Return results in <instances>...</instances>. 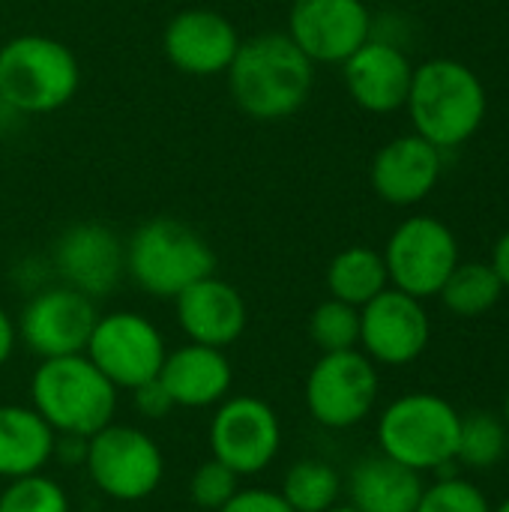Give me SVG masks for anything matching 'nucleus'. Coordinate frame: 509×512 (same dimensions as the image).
<instances>
[{
  "mask_svg": "<svg viewBox=\"0 0 509 512\" xmlns=\"http://www.w3.org/2000/svg\"><path fill=\"white\" fill-rule=\"evenodd\" d=\"M225 75L234 105L261 123L297 114L315 87V63L288 33H258L243 39Z\"/></svg>",
  "mask_w": 509,
  "mask_h": 512,
  "instance_id": "obj_1",
  "label": "nucleus"
},
{
  "mask_svg": "<svg viewBox=\"0 0 509 512\" xmlns=\"http://www.w3.org/2000/svg\"><path fill=\"white\" fill-rule=\"evenodd\" d=\"M405 108L417 135L438 150H456L480 132L489 99L480 75L468 63L435 57L414 66Z\"/></svg>",
  "mask_w": 509,
  "mask_h": 512,
  "instance_id": "obj_2",
  "label": "nucleus"
},
{
  "mask_svg": "<svg viewBox=\"0 0 509 512\" xmlns=\"http://www.w3.org/2000/svg\"><path fill=\"white\" fill-rule=\"evenodd\" d=\"M117 387L90 363L87 354L39 360L30 378V408L54 435L90 438L117 414Z\"/></svg>",
  "mask_w": 509,
  "mask_h": 512,
  "instance_id": "obj_3",
  "label": "nucleus"
},
{
  "mask_svg": "<svg viewBox=\"0 0 509 512\" xmlns=\"http://www.w3.org/2000/svg\"><path fill=\"white\" fill-rule=\"evenodd\" d=\"M213 270L216 252L192 225L180 219H147L126 240V276L156 300H174Z\"/></svg>",
  "mask_w": 509,
  "mask_h": 512,
  "instance_id": "obj_4",
  "label": "nucleus"
},
{
  "mask_svg": "<svg viewBox=\"0 0 509 512\" xmlns=\"http://www.w3.org/2000/svg\"><path fill=\"white\" fill-rule=\"evenodd\" d=\"M462 414L438 393H405L393 399L375 426L378 450L399 465L429 474L456 462Z\"/></svg>",
  "mask_w": 509,
  "mask_h": 512,
  "instance_id": "obj_5",
  "label": "nucleus"
},
{
  "mask_svg": "<svg viewBox=\"0 0 509 512\" xmlns=\"http://www.w3.org/2000/svg\"><path fill=\"white\" fill-rule=\"evenodd\" d=\"M81 84L75 54L51 36L21 33L0 45V99L21 114H51L72 102Z\"/></svg>",
  "mask_w": 509,
  "mask_h": 512,
  "instance_id": "obj_6",
  "label": "nucleus"
},
{
  "mask_svg": "<svg viewBox=\"0 0 509 512\" xmlns=\"http://www.w3.org/2000/svg\"><path fill=\"white\" fill-rule=\"evenodd\" d=\"M84 471L99 495L117 504H138L159 489L165 456L144 429L108 423L87 438Z\"/></svg>",
  "mask_w": 509,
  "mask_h": 512,
  "instance_id": "obj_7",
  "label": "nucleus"
},
{
  "mask_svg": "<svg viewBox=\"0 0 509 512\" xmlns=\"http://www.w3.org/2000/svg\"><path fill=\"white\" fill-rule=\"evenodd\" d=\"M378 390H381L378 366L360 348H351V351L321 354L312 363L306 375L303 399L318 426L342 432L360 426L372 414L378 402Z\"/></svg>",
  "mask_w": 509,
  "mask_h": 512,
  "instance_id": "obj_8",
  "label": "nucleus"
},
{
  "mask_svg": "<svg viewBox=\"0 0 509 512\" xmlns=\"http://www.w3.org/2000/svg\"><path fill=\"white\" fill-rule=\"evenodd\" d=\"M390 276V288H399L417 300L438 297L444 282L459 264L456 234L435 216H411L399 222L381 252Z\"/></svg>",
  "mask_w": 509,
  "mask_h": 512,
  "instance_id": "obj_9",
  "label": "nucleus"
},
{
  "mask_svg": "<svg viewBox=\"0 0 509 512\" xmlns=\"http://www.w3.org/2000/svg\"><path fill=\"white\" fill-rule=\"evenodd\" d=\"M210 456L240 477L267 471L282 447V423L273 405L258 396H225L207 429Z\"/></svg>",
  "mask_w": 509,
  "mask_h": 512,
  "instance_id": "obj_10",
  "label": "nucleus"
},
{
  "mask_svg": "<svg viewBox=\"0 0 509 512\" xmlns=\"http://www.w3.org/2000/svg\"><path fill=\"white\" fill-rule=\"evenodd\" d=\"M84 354L117 390H135L159 378L168 345L150 318L138 312H108L96 318Z\"/></svg>",
  "mask_w": 509,
  "mask_h": 512,
  "instance_id": "obj_11",
  "label": "nucleus"
},
{
  "mask_svg": "<svg viewBox=\"0 0 509 512\" xmlns=\"http://www.w3.org/2000/svg\"><path fill=\"white\" fill-rule=\"evenodd\" d=\"M96 318L99 312L93 297L69 285H51L30 294L15 327L30 354H36L39 360H51L84 354Z\"/></svg>",
  "mask_w": 509,
  "mask_h": 512,
  "instance_id": "obj_12",
  "label": "nucleus"
},
{
  "mask_svg": "<svg viewBox=\"0 0 509 512\" xmlns=\"http://www.w3.org/2000/svg\"><path fill=\"white\" fill-rule=\"evenodd\" d=\"M432 339V321L423 300L384 288L360 309V351L375 366H408L423 357Z\"/></svg>",
  "mask_w": 509,
  "mask_h": 512,
  "instance_id": "obj_13",
  "label": "nucleus"
},
{
  "mask_svg": "<svg viewBox=\"0 0 509 512\" xmlns=\"http://www.w3.org/2000/svg\"><path fill=\"white\" fill-rule=\"evenodd\" d=\"M288 36L312 63H345L372 39V12L363 0H294Z\"/></svg>",
  "mask_w": 509,
  "mask_h": 512,
  "instance_id": "obj_14",
  "label": "nucleus"
},
{
  "mask_svg": "<svg viewBox=\"0 0 509 512\" xmlns=\"http://www.w3.org/2000/svg\"><path fill=\"white\" fill-rule=\"evenodd\" d=\"M54 270L63 285L96 300L111 294L123 279L126 246L117 231L102 222H75L57 237Z\"/></svg>",
  "mask_w": 509,
  "mask_h": 512,
  "instance_id": "obj_15",
  "label": "nucleus"
},
{
  "mask_svg": "<svg viewBox=\"0 0 509 512\" xmlns=\"http://www.w3.org/2000/svg\"><path fill=\"white\" fill-rule=\"evenodd\" d=\"M240 42L243 39L231 18L216 9H183L162 33V51L171 66L195 78L225 75Z\"/></svg>",
  "mask_w": 509,
  "mask_h": 512,
  "instance_id": "obj_16",
  "label": "nucleus"
},
{
  "mask_svg": "<svg viewBox=\"0 0 509 512\" xmlns=\"http://www.w3.org/2000/svg\"><path fill=\"white\" fill-rule=\"evenodd\" d=\"M444 171V150H438L423 135L390 138L372 159V189L381 201L393 207H411L426 201Z\"/></svg>",
  "mask_w": 509,
  "mask_h": 512,
  "instance_id": "obj_17",
  "label": "nucleus"
},
{
  "mask_svg": "<svg viewBox=\"0 0 509 512\" xmlns=\"http://www.w3.org/2000/svg\"><path fill=\"white\" fill-rule=\"evenodd\" d=\"M345 87L351 99L369 114H393L405 108L414 66L408 54L384 39H366L342 63Z\"/></svg>",
  "mask_w": 509,
  "mask_h": 512,
  "instance_id": "obj_18",
  "label": "nucleus"
},
{
  "mask_svg": "<svg viewBox=\"0 0 509 512\" xmlns=\"http://www.w3.org/2000/svg\"><path fill=\"white\" fill-rule=\"evenodd\" d=\"M174 309H177V324L189 342L222 348V351L243 336L249 321L243 294L231 282L219 279L216 273L180 291L174 297Z\"/></svg>",
  "mask_w": 509,
  "mask_h": 512,
  "instance_id": "obj_19",
  "label": "nucleus"
},
{
  "mask_svg": "<svg viewBox=\"0 0 509 512\" xmlns=\"http://www.w3.org/2000/svg\"><path fill=\"white\" fill-rule=\"evenodd\" d=\"M159 384L168 390L174 408H216L234 384L231 360L222 348L186 342L165 354Z\"/></svg>",
  "mask_w": 509,
  "mask_h": 512,
  "instance_id": "obj_20",
  "label": "nucleus"
},
{
  "mask_svg": "<svg viewBox=\"0 0 509 512\" xmlns=\"http://www.w3.org/2000/svg\"><path fill=\"white\" fill-rule=\"evenodd\" d=\"M423 474L375 453L360 459L345 483L348 504L360 512H414L423 498Z\"/></svg>",
  "mask_w": 509,
  "mask_h": 512,
  "instance_id": "obj_21",
  "label": "nucleus"
},
{
  "mask_svg": "<svg viewBox=\"0 0 509 512\" xmlns=\"http://www.w3.org/2000/svg\"><path fill=\"white\" fill-rule=\"evenodd\" d=\"M54 429L27 405H0V480L45 471L54 459Z\"/></svg>",
  "mask_w": 509,
  "mask_h": 512,
  "instance_id": "obj_22",
  "label": "nucleus"
},
{
  "mask_svg": "<svg viewBox=\"0 0 509 512\" xmlns=\"http://www.w3.org/2000/svg\"><path fill=\"white\" fill-rule=\"evenodd\" d=\"M384 288H390L384 255L369 246H348L327 264V291L354 309H363Z\"/></svg>",
  "mask_w": 509,
  "mask_h": 512,
  "instance_id": "obj_23",
  "label": "nucleus"
},
{
  "mask_svg": "<svg viewBox=\"0 0 509 512\" xmlns=\"http://www.w3.org/2000/svg\"><path fill=\"white\" fill-rule=\"evenodd\" d=\"M438 297L444 309L453 312L456 318H480L501 303L504 285L489 261H471V264L459 261L450 279L444 282V288L438 291Z\"/></svg>",
  "mask_w": 509,
  "mask_h": 512,
  "instance_id": "obj_24",
  "label": "nucleus"
},
{
  "mask_svg": "<svg viewBox=\"0 0 509 512\" xmlns=\"http://www.w3.org/2000/svg\"><path fill=\"white\" fill-rule=\"evenodd\" d=\"M345 483L339 471L324 459H300L294 462L279 486V495L294 512H327L339 504Z\"/></svg>",
  "mask_w": 509,
  "mask_h": 512,
  "instance_id": "obj_25",
  "label": "nucleus"
},
{
  "mask_svg": "<svg viewBox=\"0 0 509 512\" xmlns=\"http://www.w3.org/2000/svg\"><path fill=\"white\" fill-rule=\"evenodd\" d=\"M507 432V423L489 411H474L462 417L456 462H462L471 471L495 468L507 453Z\"/></svg>",
  "mask_w": 509,
  "mask_h": 512,
  "instance_id": "obj_26",
  "label": "nucleus"
},
{
  "mask_svg": "<svg viewBox=\"0 0 509 512\" xmlns=\"http://www.w3.org/2000/svg\"><path fill=\"white\" fill-rule=\"evenodd\" d=\"M309 339L321 354L360 348V309L342 300H324L309 315Z\"/></svg>",
  "mask_w": 509,
  "mask_h": 512,
  "instance_id": "obj_27",
  "label": "nucleus"
},
{
  "mask_svg": "<svg viewBox=\"0 0 509 512\" xmlns=\"http://www.w3.org/2000/svg\"><path fill=\"white\" fill-rule=\"evenodd\" d=\"M0 512H72L66 489L45 471L9 480L0 492Z\"/></svg>",
  "mask_w": 509,
  "mask_h": 512,
  "instance_id": "obj_28",
  "label": "nucleus"
},
{
  "mask_svg": "<svg viewBox=\"0 0 509 512\" xmlns=\"http://www.w3.org/2000/svg\"><path fill=\"white\" fill-rule=\"evenodd\" d=\"M240 474H234L219 459H207L195 468L189 477V501L204 512H219L237 492H240Z\"/></svg>",
  "mask_w": 509,
  "mask_h": 512,
  "instance_id": "obj_29",
  "label": "nucleus"
},
{
  "mask_svg": "<svg viewBox=\"0 0 509 512\" xmlns=\"http://www.w3.org/2000/svg\"><path fill=\"white\" fill-rule=\"evenodd\" d=\"M414 512H492V504L471 480L444 477L423 489V498Z\"/></svg>",
  "mask_w": 509,
  "mask_h": 512,
  "instance_id": "obj_30",
  "label": "nucleus"
},
{
  "mask_svg": "<svg viewBox=\"0 0 509 512\" xmlns=\"http://www.w3.org/2000/svg\"><path fill=\"white\" fill-rule=\"evenodd\" d=\"M129 393H132V408H135V414L141 420L159 423L174 411V402H171L168 390L159 384V378H153V381H147V384H141V387H135Z\"/></svg>",
  "mask_w": 509,
  "mask_h": 512,
  "instance_id": "obj_31",
  "label": "nucleus"
},
{
  "mask_svg": "<svg viewBox=\"0 0 509 512\" xmlns=\"http://www.w3.org/2000/svg\"><path fill=\"white\" fill-rule=\"evenodd\" d=\"M219 512H294L288 507V501L279 495V489H261V486H252V489H243L222 507Z\"/></svg>",
  "mask_w": 509,
  "mask_h": 512,
  "instance_id": "obj_32",
  "label": "nucleus"
},
{
  "mask_svg": "<svg viewBox=\"0 0 509 512\" xmlns=\"http://www.w3.org/2000/svg\"><path fill=\"white\" fill-rule=\"evenodd\" d=\"M15 345H18V327H15V321L9 318V312L0 306V369L12 360Z\"/></svg>",
  "mask_w": 509,
  "mask_h": 512,
  "instance_id": "obj_33",
  "label": "nucleus"
},
{
  "mask_svg": "<svg viewBox=\"0 0 509 512\" xmlns=\"http://www.w3.org/2000/svg\"><path fill=\"white\" fill-rule=\"evenodd\" d=\"M492 270L498 273V279H501V285H504V291H509V231H504L498 240H495V246H492Z\"/></svg>",
  "mask_w": 509,
  "mask_h": 512,
  "instance_id": "obj_34",
  "label": "nucleus"
},
{
  "mask_svg": "<svg viewBox=\"0 0 509 512\" xmlns=\"http://www.w3.org/2000/svg\"><path fill=\"white\" fill-rule=\"evenodd\" d=\"M327 512H360L357 507H351V504H336V507H330Z\"/></svg>",
  "mask_w": 509,
  "mask_h": 512,
  "instance_id": "obj_35",
  "label": "nucleus"
},
{
  "mask_svg": "<svg viewBox=\"0 0 509 512\" xmlns=\"http://www.w3.org/2000/svg\"><path fill=\"white\" fill-rule=\"evenodd\" d=\"M504 423H507V429H509V393H507V399H504Z\"/></svg>",
  "mask_w": 509,
  "mask_h": 512,
  "instance_id": "obj_36",
  "label": "nucleus"
},
{
  "mask_svg": "<svg viewBox=\"0 0 509 512\" xmlns=\"http://www.w3.org/2000/svg\"><path fill=\"white\" fill-rule=\"evenodd\" d=\"M492 512H509V498L507 501H501V504H498V507H495Z\"/></svg>",
  "mask_w": 509,
  "mask_h": 512,
  "instance_id": "obj_37",
  "label": "nucleus"
}]
</instances>
